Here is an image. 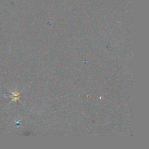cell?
Returning a JSON list of instances; mask_svg holds the SVG:
<instances>
[{
  "instance_id": "1",
  "label": "cell",
  "mask_w": 149,
  "mask_h": 149,
  "mask_svg": "<svg viewBox=\"0 0 149 149\" xmlns=\"http://www.w3.org/2000/svg\"><path fill=\"white\" fill-rule=\"evenodd\" d=\"M9 91L11 93V95L9 96V97H10L12 98L11 101L9 103L12 102V101H16L17 100H19V99H20V94L19 93H17V92L13 93L10 90H9Z\"/></svg>"
}]
</instances>
